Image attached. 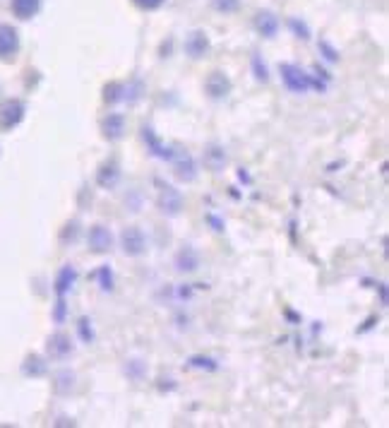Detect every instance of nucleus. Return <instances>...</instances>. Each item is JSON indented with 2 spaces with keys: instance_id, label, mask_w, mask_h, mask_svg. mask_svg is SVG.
I'll return each mask as SVG.
<instances>
[{
  "instance_id": "1",
  "label": "nucleus",
  "mask_w": 389,
  "mask_h": 428,
  "mask_svg": "<svg viewBox=\"0 0 389 428\" xmlns=\"http://www.w3.org/2000/svg\"><path fill=\"white\" fill-rule=\"evenodd\" d=\"M279 70H281V80H284V84L291 89V92H296V94H305L307 89L325 92V87H327L325 82H320V80H315L312 75H307L305 70H301L298 65L284 63Z\"/></svg>"
},
{
  "instance_id": "2",
  "label": "nucleus",
  "mask_w": 389,
  "mask_h": 428,
  "mask_svg": "<svg viewBox=\"0 0 389 428\" xmlns=\"http://www.w3.org/2000/svg\"><path fill=\"white\" fill-rule=\"evenodd\" d=\"M156 188H159L156 205H159L161 212L169 216L180 214V210H183V195H180V190H175L173 185L164 183V180H156Z\"/></svg>"
},
{
  "instance_id": "3",
  "label": "nucleus",
  "mask_w": 389,
  "mask_h": 428,
  "mask_svg": "<svg viewBox=\"0 0 389 428\" xmlns=\"http://www.w3.org/2000/svg\"><path fill=\"white\" fill-rule=\"evenodd\" d=\"M24 113H27L24 102H19V99H5V102L0 104V130L17 128L24 120Z\"/></svg>"
},
{
  "instance_id": "4",
  "label": "nucleus",
  "mask_w": 389,
  "mask_h": 428,
  "mask_svg": "<svg viewBox=\"0 0 389 428\" xmlns=\"http://www.w3.org/2000/svg\"><path fill=\"white\" fill-rule=\"evenodd\" d=\"M120 245H123L125 255H130V258L142 255L146 250L144 231L140 229V226H128V229H123V234H120Z\"/></svg>"
},
{
  "instance_id": "5",
  "label": "nucleus",
  "mask_w": 389,
  "mask_h": 428,
  "mask_svg": "<svg viewBox=\"0 0 389 428\" xmlns=\"http://www.w3.org/2000/svg\"><path fill=\"white\" fill-rule=\"evenodd\" d=\"M231 89H234V84H231L229 75L221 73V70H214L205 82V92L209 94V99H214V102L226 99L231 94Z\"/></svg>"
},
{
  "instance_id": "6",
  "label": "nucleus",
  "mask_w": 389,
  "mask_h": 428,
  "mask_svg": "<svg viewBox=\"0 0 389 428\" xmlns=\"http://www.w3.org/2000/svg\"><path fill=\"white\" fill-rule=\"evenodd\" d=\"M87 245H89V250L92 253H108L111 248H113V234H111V229H106V226H92L89 229V234H87Z\"/></svg>"
},
{
  "instance_id": "7",
  "label": "nucleus",
  "mask_w": 389,
  "mask_h": 428,
  "mask_svg": "<svg viewBox=\"0 0 389 428\" xmlns=\"http://www.w3.org/2000/svg\"><path fill=\"white\" fill-rule=\"evenodd\" d=\"M171 164H173V174L178 180H195L197 176V166H195V159L190 157L188 152H173V159H171Z\"/></svg>"
},
{
  "instance_id": "8",
  "label": "nucleus",
  "mask_w": 389,
  "mask_h": 428,
  "mask_svg": "<svg viewBox=\"0 0 389 428\" xmlns=\"http://www.w3.org/2000/svg\"><path fill=\"white\" fill-rule=\"evenodd\" d=\"M19 51V34L10 24H0V58H12Z\"/></svg>"
},
{
  "instance_id": "9",
  "label": "nucleus",
  "mask_w": 389,
  "mask_h": 428,
  "mask_svg": "<svg viewBox=\"0 0 389 428\" xmlns=\"http://www.w3.org/2000/svg\"><path fill=\"white\" fill-rule=\"evenodd\" d=\"M101 133L108 142H115V140L123 138L125 133V115L123 113H108L104 120H101Z\"/></svg>"
},
{
  "instance_id": "10",
  "label": "nucleus",
  "mask_w": 389,
  "mask_h": 428,
  "mask_svg": "<svg viewBox=\"0 0 389 428\" xmlns=\"http://www.w3.org/2000/svg\"><path fill=\"white\" fill-rule=\"evenodd\" d=\"M142 140L146 142V149H149V152L154 154V157L166 159V161H171V159H173V152H175V149L166 147V145L161 142L159 138H156V133L149 128V125H144V128H142Z\"/></svg>"
},
{
  "instance_id": "11",
  "label": "nucleus",
  "mask_w": 389,
  "mask_h": 428,
  "mask_svg": "<svg viewBox=\"0 0 389 428\" xmlns=\"http://www.w3.org/2000/svg\"><path fill=\"white\" fill-rule=\"evenodd\" d=\"M73 354V342H70V337L65 335V332H55V335H50L48 339V356L50 359H68V356Z\"/></svg>"
},
{
  "instance_id": "12",
  "label": "nucleus",
  "mask_w": 389,
  "mask_h": 428,
  "mask_svg": "<svg viewBox=\"0 0 389 428\" xmlns=\"http://www.w3.org/2000/svg\"><path fill=\"white\" fill-rule=\"evenodd\" d=\"M255 29L262 37L272 39L279 32V19H276V15L269 12V10H260V12L255 15Z\"/></svg>"
},
{
  "instance_id": "13",
  "label": "nucleus",
  "mask_w": 389,
  "mask_h": 428,
  "mask_svg": "<svg viewBox=\"0 0 389 428\" xmlns=\"http://www.w3.org/2000/svg\"><path fill=\"white\" fill-rule=\"evenodd\" d=\"M207 51H209V37H207L205 32H193L188 39H185V53L190 55V58H202Z\"/></svg>"
},
{
  "instance_id": "14",
  "label": "nucleus",
  "mask_w": 389,
  "mask_h": 428,
  "mask_svg": "<svg viewBox=\"0 0 389 428\" xmlns=\"http://www.w3.org/2000/svg\"><path fill=\"white\" fill-rule=\"evenodd\" d=\"M118 178H120V169L115 161H106V164L99 166L97 183L101 185V188H113V185L118 183Z\"/></svg>"
},
{
  "instance_id": "15",
  "label": "nucleus",
  "mask_w": 389,
  "mask_h": 428,
  "mask_svg": "<svg viewBox=\"0 0 389 428\" xmlns=\"http://www.w3.org/2000/svg\"><path fill=\"white\" fill-rule=\"evenodd\" d=\"M75 279H77V270H75L73 265H65V268L58 272V277H55V294L65 296L73 289Z\"/></svg>"
},
{
  "instance_id": "16",
  "label": "nucleus",
  "mask_w": 389,
  "mask_h": 428,
  "mask_svg": "<svg viewBox=\"0 0 389 428\" xmlns=\"http://www.w3.org/2000/svg\"><path fill=\"white\" fill-rule=\"evenodd\" d=\"M205 166L211 171H221L226 166V152L224 147H219V145H209V147L205 149Z\"/></svg>"
},
{
  "instance_id": "17",
  "label": "nucleus",
  "mask_w": 389,
  "mask_h": 428,
  "mask_svg": "<svg viewBox=\"0 0 389 428\" xmlns=\"http://www.w3.org/2000/svg\"><path fill=\"white\" fill-rule=\"evenodd\" d=\"M175 268L180 272H195L200 268V255L193 248H180L178 255H175Z\"/></svg>"
},
{
  "instance_id": "18",
  "label": "nucleus",
  "mask_w": 389,
  "mask_h": 428,
  "mask_svg": "<svg viewBox=\"0 0 389 428\" xmlns=\"http://www.w3.org/2000/svg\"><path fill=\"white\" fill-rule=\"evenodd\" d=\"M41 8V0H12V12L19 19H32Z\"/></svg>"
},
{
  "instance_id": "19",
  "label": "nucleus",
  "mask_w": 389,
  "mask_h": 428,
  "mask_svg": "<svg viewBox=\"0 0 389 428\" xmlns=\"http://www.w3.org/2000/svg\"><path fill=\"white\" fill-rule=\"evenodd\" d=\"M123 94H128L125 84L111 82V84H106V87H104V102L106 104H118V102H123V99H125Z\"/></svg>"
},
{
  "instance_id": "20",
  "label": "nucleus",
  "mask_w": 389,
  "mask_h": 428,
  "mask_svg": "<svg viewBox=\"0 0 389 428\" xmlns=\"http://www.w3.org/2000/svg\"><path fill=\"white\" fill-rule=\"evenodd\" d=\"M24 373L27 375H44L46 373V364H44L39 356H29L27 364H24Z\"/></svg>"
},
{
  "instance_id": "21",
  "label": "nucleus",
  "mask_w": 389,
  "mask_h": 428,
  "mask_svg": "<svg viewBox=\"0 0 389 428\" xmlns=\"http://www.w3.org/2000/svg\"><path fill=\"white\" fill-rule=\"evenodd\" d=\"M211 8L216 10V12H236V10L240 8V0H211Z\"/></svg>"
},
{
  "instance_id": "22",
  "label": "nucleus",
  "mask_w": 389,
  "mask_h": 428,
  "mask_svg": "<svg viewBox=\"0 0 389 428\" xmlns=\"http://www.w3.org/2000/svg\"><path fill=\"white\" fill-rule=\"evenodd\" d=\"M252 70H255V77L260 80V82H267L269 80V73H267V65L260 60V55H252Z\"/></svg>"
},
{
  "instance_id": "23",
  "label": "nucleus",
  "mask_w": 389,
  "mask_h": 428,
  "mask_svg": "<svg viewBox=\"0 0 389 428\" xmlns=\"http://www.w3.org/2000/svg\"><path fill=\"white\" fill-rule=\"evenodd\" d=\"M97 277H99V281H101V289H104V291L113 289V277H111L108 265H101L99 272H97Z\"/></svg>"
},
{
  "instance_id": "24",
  "label": "nucleus",
  "mask_w": 389,
  "mask_h": 428,
  "mask_svg": "<svg viewBox=\"0 0 389 428\" xmlns=\"http://www.w3.org/2000/svg\"><path fill=\"white\" fill-rule=\"evenodd\" d=\"M289 27H291L293 32H296L301 39H310V32H307V27H305L303 22H298V19H289Z\"/></svg>"
},
{
  "instance_id": "25",
  "label": "nucleus",
  "mask_w": 389,
  "mask_h": 428,
  "mask_svg": "<svg viewBox=\"0 0 389 428\" xmlns=\"http://www.w3.org/2000/svg\"><path fill=\"white\" fill-rule=\"evenodd\" d=\"M133 3L137 5L140 10H159L166 0H133Z\"/></svg>"
},
{
  "instance_id": "26",
  "label": "nucleus",
  "mask_w": 389,
  "mask_h": 428,
  "mask_svg": "<svg viewBox=\"0 0 389 428\" xmlns=\"http://www.w3.org/2000/svg\"><path fill=\"white\" fill-rule=\"evenodd\" d=\"M87 325H89V320H87V318L79 320V335H82V339H84V342H92V339H94L92 327H87Z\"/></svg>"
},
{
  "instance_id": "27",
  "label": "nucleus",
  "mask_w": 389,
  "mask_h": 428,
  "mask_svg": "<svg viewBox=\"0 0 389 428\" xmlns=\"http://www.w3.org/2000/svg\"><path fill=\"white\" fill-rule=\"evenodd\" d=\"M190 364H193V366H200V369H205V366H207V369H209V371H214V369H216L214 361H211V359H200V356H195V359L190 361Z\"/></svg>"
},
{
  "instance_id": "28",
  "label": "nucleus",
  "mask_w": 389,
  "mask_h": 428,
  "mask_svg": "<svg viewBox=\"0 0 389 428\" xmlns=\"http://www.w3.org/2000/svg\"><path fill=\"white\" fill-rule=\"evenodd\" d=\"M53 318H55V322H63V318H65V301H63V296H60L58 306H55V313H53Z\"/></svg>"
},
{
  "instance_id": "29",
  "label": "nucleus",
  "mask_w": 389,
  "mask_h": 428,
  "mask_svg": "<svg viewBox=\"0 0 389 428\" xmlns=\"http://www.w3.org/2000/svg\"><path fill=\"white\" fill-rule=\"evenodd\" d=\"M320 46H322V51L327 53V60H339V53H336L334 48H332L330 44H327V41H322Z\"/></svg>"
}]
</instances>
